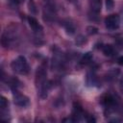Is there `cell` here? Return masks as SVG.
Returning <instances> with one entry per match:
<instances>
[{"mask_svg":"<svg viewBox=\"0 0 123 123\" xmlns=\"http://www.w3.org/2000/svg\"><path fill=\"white\" fill-rule=\"evenodd\" d=\"M12 69L21 75H25L29 72V64L27 62V60L23 56H18L15 60H13L11 63Z\"/></svg>","mask_w":123,"mask_h":123,"instance_id":"cell-1","label":"cell"},{"mask_svg":"<svg viewBox=\"0 0 123 123\" xmlns=\"http://www.w3.org/2000/svg\"><path fill=\"white\" fill-rule=\"evenodd\" d=\"M105 25H106V28L111 31L117 30L120 25V18L118 14H111L107 16L105 19Z\"/></svg>","mask_w":123,"mask_h":123,"instance_id":"cell-2","label":"cell"},{"mask_svg":"<svg viewBox=\"0 0 123 123\" xmlns=\"http://www.w3.org/2000/svg\"><path fill=\"white\" fill-rule=\"evenodd\" d=\"M13 98H14V104L19 107H26L29 105V98L27 96H25L24 94L16 92L14 94Z\"/></svg>","mask_w":123,"mask_h":123,"instance_id":"cell-3","label":"cell"},{"mask_svg":"<svg viewBox=\"0 0 123 123\" xmlns=\"http://www.w3.org/2000/svg\"><path fill=\"white\" fill-rule=\"evenodd\" d=\"M28 22L30 27L35 31V32H40L42 31V26L39 24V22L33 16H29L28 17Z\"/></svg>","mask_w":123,"mask_h":123,"instance_id":"cell-4","label":"cell"},{"mask_svg":"<svg viewBox=\"0 0 123 123\" xmlns=\"http://www.w3.org/2000/svg\"><path fill=\"white\" fill-rule=\"evenodd\" d=\"M102 8V0H90V10L94 13H98Z\"/></svg>","mask_w":123,"mask_h":123,"instance_id":"cell-5","label":"cell"},{"mask_svg":"<svg viewBox=\"0 0 123 123\" xmlns=\"http://www.w3.org/2000/svg\"><path fill=\"white\" fill-rule=\"evenodd\" d=\"M102 51H103V53H104L106 56H109V57L113 56V55L115 54V50H114L113 46H111V45H110V44L104 45V46L102 47Z\"/></svg>","mask_w":123,"mask_h":123,"instance_id":"cell-6","label":"cell"},{"mask_svg":"<svg viewBox=\"0 0 123 123\" xmlns=\"http://www.w3.org/2000/svg\"><path fill=\"white\" fill-rule=\"evenodd\" d=\"M103 103L105 104V106L107 107H110V106H112L114 104V98L110 95V94H107L103 97Z\"/></svg>","mask_w":123,"mask_h":123,"instance_id":"cell-7","label":"cell"},{"mask_svg":"<svg viewBox=\"0 0 123 123\" xmlns=\"http://www.w3.org/2000/svg\"><path fill=\"white\" fill-rule=\"evenodd\" d=\"M91 59H92V55H91V53H86L83 57H82V59H81V63H83V64H86V63H88L90 61H91Z\"/></svg>","mask_w":123,"mask_h":123,"instance_id":"cell-8","label":"cell"},{"mask_svg":"<svg viewBox=\"0 0 123 123\" xmlns=\"http://www.w3.org/2000/svg\"><path fill=\"white\" fill-rule=\"evenodd\" d=\"M0 107L2 110L6 109L8 107V100L4 97V96H1V100H0Z\"/></svg>","mask_w":123,"mask_h":123,"instance_id":"cell-9","label":"cell"},{"mask_svg":"<svg viewBox=\"0 0 123 123\" xmlns=\"http://www.w3.org/2000/svg\"><path fill=\"white\" fill-rule=\"evenodd\" d=\"M114 6V1L113 0H106V7L107 10H111Z\"/></svg>","mask_w":123,"mask_h":123,"instance_id":"cell-10","label":"cell"},{"mask_svg":"<svg viewBox=\"0 0 123 123\" xmlns=\"http://www.w3.org/2000/svg\"><path fill=\"white\" fill-rule=\"evenodd\" d=\"M87 32H88V34H90V35H93V34H96L97 33V31H98V29L96 28V27H93V26H89V27H87Z\"/></svg>","mask_w":123,"mask_h":123,"instance_id":"cell-11","label":"cell"},{"mask_svg":"<svg viewBox=\"0 0 123 123\" xmlns=\"http://www.w3.org/2000/svg\"><path fill=\"white\" fill-rule=\"evenodd\" d=\"M117 62H118V63H119L120 65H123V57H120V58L117 60Z\"/></svg>","mask_w":123,"mask_h":123,"instance_id":"cell-12","label":"cell"},{"mask_svg":"<svg viewBox=\"0 0 123 123\" xmlns=\"http://www.w3.org/2000/svg\"><path fill=\"white\" fill-rule=\"evenodd\" d=\"M12 1H14V2H20V1H22V0H12Z\"/></svg>","mask_w":123,"mask_h":123,"instance_id":"cell-13","label":"cell"}]
</instances>
